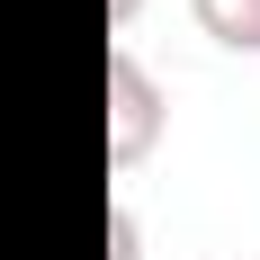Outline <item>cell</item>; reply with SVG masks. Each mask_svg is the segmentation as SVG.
I'll return each instance as SVG.
<instances>
[{"mask_svg": "<svg viewBox=\"0 0 260 260\" xmlns=\"http://www.w3.org/2000/svg\"><path fill=\"white\" fill-rule=\"evenodd\" d=\"M135 9H144V0H108V27H126V18H135Z\"/></svg>", "mask_w": 260, "mask_h": 260, "instance_id": "obj_4", "label": "cell"}, {"mask_svg": "<svg viewBox=\"0 0 260 260\" xmlns=\"http://www.w3.org/2000/svg\"><path fill=\"white\" fill-rule=\"evenodd\" d=\"M188 9H198V27H207L215 45L260 54V0H188Z\"/></svg>", "mask_w": 260, "mask_h": 260, "instance_id": "obj_2", "label": "cell"}, {"mask_svg": "<svg viewBox=\"0 0 260 260\" xmlns=\"http://www.w3.org/2000/svg\"><path fill=\"white\" fill-rule=\"evenodd\" d=\"M161 126H171V90L144 72L135 45H108V171H135L161 144Z\"/></svg>", "mask_w": 260, "mask_h": 260, "instance_id": "obj_1", "label": "cell"}, {"mask_svg": "<svg viewBox=\"0 0 260 260\" xmlns=\"http://www.w3.org/2000/svg\"><path fill=\"white\" fill-rule=\"evenodd\" d=\"M108 260H144V224H135V207H108Z\"/></svg>", "mask_w": 260, "mask_h": 260, "instance_id": "obj_3", "label": "cell"}]
</instances>
